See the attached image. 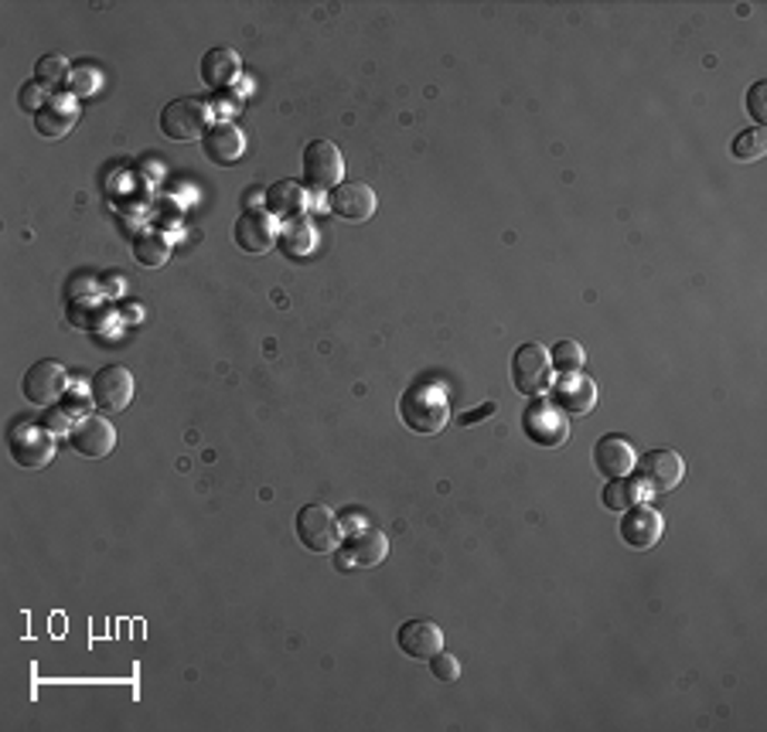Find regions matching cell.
Instances as JSON below:
<instances>
[{"label":"cell","instance_id":"cell-20","mask_svg":"<svg viewBox=\"0 0 767 732\" xmlns=\"http://www.w3.org/2000/svg\"><path fill=\"white\" fill-rule=\"evenodd\" d=\"M240 55L232 48H212L202 58V79L208 89H229L235 79H240Z\"/></svg>","mask_w":767,"mask_h":732},{"label":"cell","instance_id":"cell-9","mask_svg":"<svg viewBox=\"0 0 767 732\" xmlns=\"http://www.w3.org/2000/svg\"><path fill=\"white\" fill-rule=\"evenodd\" d=\"M89 396H93L96 409L106 412V416L124 412L130 406V399H134V375L124 369V364H109V369H99L93 375Z\"/></svg>","mask_w":767,"mask_h":732},{"label":"cell","instance_id":"cell-14","mask_svg":"<svg viewBox=\"0 0 767 732\" xmlns=\"http://www.w3.org/2000/svg\"><path fill=\"white\" fill-rule=\"evenodd\" d=\"M621 541L631 545V548H652L659 545L662 531H666V521L656 508H648V505H634L624 511L621 518Z\"/></svg>","mask_w":767,"mask_h":732},{"label":"cell","instance_id":"cell-13","mask_svg":"<svg viewBox=\"0 0 767 732\" xmlns=\"http://www.w3.org/2000/svg\"><path fill=\"white\" fill-rule=\"evenodd\" d=\"M341 559H348L344 566H359V569H372L379 563L389 559V538L379 528H359L348 531L344 545H341Z\"/></svg>","mask_w":767,"mask_h":732},{"label":"cell","instance_id":"cell-26","mask_svg":"<svg viewBox=\"0 0 767 732\" xmlns=\"http://www.w3.org/2000/svg\"><path fill=\"white\" fill-rule=\"evenodd\" d=\"M550 361H553V372L560 375H580L586 364V351L580 341H556L550 348Z\"/></svg>","mask_w":767,"mask_h":732},{"label":"cell","instance_id":"cell-17","mask_svg":"<svg viewBox=\"0 0 767 732\" xmlns=\"http://www.w3.org/2000/svg\"><path fill=\"white\" fill-rule=\"evenodd\" d=\"M202 150L212 164L219 167H232L235 160H243L246 154V137L235 124H212L208 134L202 137Z\"/></svg>","mask_w":767,"mask_h":732},{"label":"cell","instance_id":"cell-22","mask_svg":"<svg viewBox=\"0 0 767 732\" xmlns=\"http://www.w3.org/2000/svg\"><path fill=\"white\" fill-rule=\"evenodd\" d=\"M304 205H308V195H304V188L298 185V180H276V185L266 188V212L276 215V218L301 215Z\"/></svg>","mask_w":767,"mask_h":732},{"label":"cell","instance_id":"cell-19","mask_svg":"<svg viewBox=\"0 0 767 732\" xmlns=\"http://www.w3.org/2000/svg\"><path fill=\"white\" fill-rule=\"evenodd\" d=\"M556 409H563L566 416H586L590 409L598 406V385L590 382L583 372L580 375H563V382L556 385Z\"/></svg>","mask_w":767,"mask_h":732},{"label":"cell","instance_id":"cell-15","mask_svg":"<svg viewBox=\"0 0 767 732\" xmlns=\"http://www.w3.org/2000/svg\"><path fill=\"white\" fill-rule=\"evenodd\" d=\"M11 457L18 467L25 470H41L51 457H55V443L45 430H38V426H18V430L11 433Z\"/></svg>","mask_w":767,"mask_h":732},{"label":"cell","instance_id":"cell-10","mask_svg":"<svg viewBox=\"0 0 767 732\" xmlns=\"http://www.w3.org/2000/svg\"><path fill=\"white\" fill-rule=\"evenodd\" d=\"M69 443L79 457H89V460H99V457H109L113 447H116V430L113 422H106L103 416H79L72 422L69 430Z\"/></svg>","mask_w":767,"mask_h":732},{"label":"cell","instance_id":"cell-1","mask_svg":"<svg viewBox=\"0 0 767 732\" xmlns=\"http://www.w3.org/2000/svg\"><path fill=\"white\" fill-rule=\"evenodd\" d=\"M399 419L409 426L412 433H424L434 437L440 433L444 426L450 422V402L447 392L434 382H420V385H409L399 399Z\"/></svg>","mask_w":767,"mask_h":732},{"label":"cell","instance_id":"cell-5","mask_svg":"<svg viewBox=\"0 0 767 732\" xmlns=\"http://www.w3.org/2000/svg\"><path fill=\"white\" fill-rule=\"evenodd\" d=\"M304 180L314 192H331L344 180V157L341 147L331 140H311L304 147Z\"/></svg>","mask_w":767,"mask_h":732},{"label":"cell","instance_id":"cell-6","mask_svg":"<svg viewBox=\"0 0 767 732\" xmlns=\"http://www.w3.org/2000/svg\"><path fill=\"white\" fill-rule=\"evenodd\" d=\"M66 385H69V375H66V364L55 361V358H45V361H35L31 369L25 372L21 379V392L31 406H55L58 399L66 396Z\"/></svg>","mask_w":767,"mask_h":732},{"label":"cell","instance_id":"cell-16","mask_svg":"<svg viewBox=\"0 0 767 732\" xmlns=\"http://www.w3.org/2000/svg\"><path fill=\"white\" fill-rule=\"evenodd\" d=\"M396 644L412 661H430L437 651H444V631L434 621H406L396 634Z\"/></svg>","mask_w":767,"mask_h":732},{"label":"cell","instance_id":"cell-28","mask_svg":"<svg viewBox=\"0 0 767 732\" xmlns=\"http://www.w3.org/2000/svg\"><path fill=\"white\" fill-rule=\"evenodd\" d=\"M66 76H69V62L62 55H45L38 62V82L58 86V82H66Z\"/></svg>","mask_w":767,"mask_h":732},{"label":"cell","instance_id":"cell-3","mask_svg":"<svg viewBox=\"0 0 767 732\" xmlns=\"http://www.w3.org/2000/svg\"><path fill=\"white\" fill-rule=\"evenodd\" d=\"M553 379V361L550 348L540 341H528L512 354V385L522 396H543Z\"/></svg>","mask_w":767,"mask_h":732},{"label":"cell","instance_id":"cell-27","mask_svg":"<svg viewBox=\"0 0 767 732\" xmlns=\"http://www.w3.org/2000/svg\"><path fill=\"white\" fill-rule=\"evenodd\" d=\"M767 154V130L764 127H754V130H744L740 137H734L730 144V157L734 160H760Z\"/></svg>","mask_w":767,"mask_h":732},{"label":"cell","instance_id":"cell-21","mask_svg":"<svg viewBox=\"0 0 767 732\" xmlns=\"http://www.w3.org/2000/svg\"><path fill=\"white\" fill-rule=\"evenodd\" d=\"M276 242H280V250H283L290 260H304V256L314 250V225H311V218H308V215H293V218H287Z\"/></svg>","mask_w":767,"mask_h":732},{"label":"cell","instance_id":"cell-32","mask_svg":"<svg viewBox=\"0 0 767 732\" xmlns=\"http://www.w3.org/2000/svg\"><path fill=\"white\" fill-rule=\"evenodd\" d=\"M21 106H25V109H35V113H38V109H41V89L28 82V86L21 89Z\"/></svg>","mask_w":767,"mask_h":732},{"label":"cell","instance_id":"cell-30","mask_svg":"<svg viewBox=\"0 0 767 732\" xmlns=\"http://www.w3.org/2000/svg\"><path fill=\"white\" fill-rule=\"evenodd\" d=\"M764 92H767V82H754L750 92H747V109H750V116H754L757 127L767 124V103H764L767 96H764Z\"/></svg>","mask_w":767,"mask_h":732},{"label":"cell","instance_id":"cell-25","mask_svg":"<svg viewBox=\"0 0 767 732\" xmlns=\"http://www.w3.org/2000/svg\"><path fill=\"white\" fill-rule=\"evenodd\" d=\"M72 124H76V113L58 109V103H48V106H41V109L35 113V130H38L41 137H48V140L66 137V134L72 130Z\"/></svg>","mask_w":767,"mask_h":732},{"label":"cell","instance_id":"cell-12","mask_svg":"<svg viewBox=\"0 0 767 732\" xmlns=\"http://www.w3.org/2000/svg\"><path fill=\"white\" fill-rule=\"evenodd\" d=\"M331 212L341 222H369L376 215V192L366 185V180H341L338 188H331Z\"/></svg>","mask_w":767,"mask_h":732},{"label":"cell","instance_id":"cell-23","mask_svg":"<svg viewBox=\"0 0 767 732\" xmlns=\"http://www.w3.org/2000/svg\"><path fill=\"white\" fill-rule=\"evenodd\" d=\"M641 498H644V487H641V480L638 477H611L608 484H604V495H601V505L608 508V511H628V508H634V505H641Z\"/></svg>","mask_w":767,"mask_h":732},{"label":"cell","instance_id":"cell-18","mask_svg":"<svg viewBox=\"0 0 767 732\" xmlns=\"http://www.w3.org/2000/svg\"><path fill=\"white\" fill-rule=\"evenodd\" d=\"M594 467L604 474V477H628L634 474L638 467V450L631 440L611 433V437H601L598 447H594Z\"/></svg>","mask_w":767,"mask_h":732},{"label":"cell","instance_id":"cell-4","mask_svg":"<svg viewBox=\"0 0 767 732\" xmlns=\"http://www.w3.org/2000/svg\"><path fill=\"white\" fill-rule=\"evenodd\" d=\"M298 538L304 548L318 556H331L334 548L341 545V525L338 515L328 505H304L298 511Z\"/></svg>","mask_w":767,"mask_h":732},{"label":"cell","instance_id":"cell-29","mask_svg":"<svg viewBox=\"0 0 767 732\" xmlns=\"http://www.w3.org/2000/svg\"><path fill=\"white\" fill-rule=\"evenodd\" d=\"M430 675L437 682H457L460 679V661L454 654H447V651H437L430 657Z\"/></svg>","mask_w":767,"mask_h":732},{"label":"cell","instance_id":"cell-7","mask_svg":"<svg viewBox=\"0 0 767 732\" xmlns=\"http://www.w3.org/2000/svg\"><path fill=\"white\" fill-rule=\"evenodd\" d=\"M522 430H525V437L533 440V443H540L546 450H556L570 437V422H566V416L553 402L536 399L533 406L525 409V416H522Z\"/></svg>","mask_w":767,"mask_h":732},{"label":"cell","instance_id":"cell-2","mask_svg":"<svg viewBox=\"0 0 767 732\" xmlns=\"http://www.w3.org/2000/svg\"><path fill=\"white\" fill-rule=\"evenodd\" d=\"M208 106L195 96H182V99H171L164 109H161V134L167 140H178V144H188V140H202L208 134Z\"/></svg>","mask_w":767,"mask_h":732},{"label":"cell","instance_id":"cell-24","mask_svg":"<svg viewBox=\"0 0 767 732\" xmlns=\"http://www.w3.org/2000/svg\"><path fill=\"white\" fill-rule=\"evenodd\" d=\"M134 256H137V263L147 266V270L164 266V263L171 260V242H167V235H161V232H154V228L140 232V235L134 238Z\"/></svg>","mask_w":767,"mask_h":732},{"label":"cell","instance_id":"cell-8","mask_svg":"<svg viewBox=\"0 0 767 732\" xmlns=\"http://www.w3.org/2000/svg\"><path fill=\"white\" fill-rule=\"evenodd\" d=\"M638 474H641L638 480H641V487L648 495H669L686 477V460L676 450L662 447V450H652L648 457H641Z\"/></svg>","mask_w":767,"mask_h":732},{"label":"cell","instance_id":"cell-11","mask_svg":"<svg viewBox=\"0 0 767 732\" xmlns=\"http://www.w3.org/2000/svg\"><path fill=\"white\" fill-rule=\"evenodd\" d=\"M235 235V246H240L243 253H253V256H263L276 246V225H273V215L270 212H260V208H246L240 215V222H235L232 228Z\"/></svg>","mask_w":767,"mask_h":732},{"label":"cell","instance_id":"cell-31","mask_svg":"<svg viewBox=\"0 0 767 732\" xmlns=\"http://www.w3.org/2000/svg\"><path fill=\"white\" fill-rule=\"evenodd\" d=\"M495 412H498V402H485V406H478V409L464 412L457 422H460V426H478L482 419H488V416H495Z\"/></svg>","mask_w":767,"mask_h":732}]
</instances>
